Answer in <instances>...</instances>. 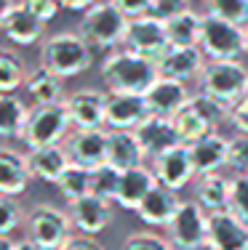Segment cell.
<instances>
[{"mask_svg": "<svg viewBox=\"0 0 248 250\" xmlns=\"http://www.w3.org/2000/svg\"><path fill=\"white\" fill-rule=\"evenodd\" d=\"M160 77L158 72V62L134 53L128 48H115L107 53V59L102 62V80L107 83L110 91L120 93H139L144 96L147 88Z\"/></svg>", "mask_w": 248, "mask_h": 250, "instance_id": "1", "label": "cell"}, {"mask_svg": "<svg viewBox=\"0 0 248 250\" xmlns=\"http://www.w3.org/2000/svg\"><path fill=\"white\" fill-rule=\"evenodd\" d=\"M93 62V48L80 32H56L40 45V67L51 69L62 80L83 75Z\"/></svg>", "mask_w": 248, "mask_h": 250, "instance_id": "2", "label": "cell"}, {"mask_svg": "<svg viewBox=\"0 0 248 250\" xmlns=\"http://www.w3.org/2000/svg\"><path fill=\"white\" fill-rule=\"evenodd\" d=\"M126 27L128 16L112 0H96L91 8L83 11L78 32L93 51H115L117 45H123Z\"/></svg>", "mask_w": 248, "mask_h": 250, "instance_id": "3", "label": "cell"}, {"mask_svg": "<svg viewBox=\"0 0 248 250\" xmlns=\"http://www.w3.org/2000/svg\"><path fill=\"white\" fill-rule=\"evenodd\" d=\"M227 115L229 112L222 104H216L214 99H208L205 93H195L171 120H174V128L179 133L181 144H195L203 136L216 133L219 123L227 120Z\"/></svg>", "mask_w": 248, "mask_h": 250, "instance_id": "4", "label": "cell"}, {"mask_svg": "<svg viewBox=\"0 0 248 250\" xmlns=\"http://www.w3.org/2000/svg\"><path fill=\"white\" fill-rule=\"evenodd\" d=\"M198 45L208 56V62H238L243 53H248L246 27L205 14L203 21H200V43Z\"/></svg>", "mask_w": 248, "mask_h": 250, "instance_id": "5", "label": "cell"}, {"mask_svg": "<svg viewBox=\"0 0 248 250\" xmlns=\"http://www.w3.org/2000/svg\"><path fill=\"white\" fill-rule=\"evenodd\" d=\"M200 93L229 112L248 93V69L240 62H208L200 75Z\"/></svg>", "mask_w": 248, "mask_h": 250, "instance_id": "6", "label": "cell"}, {"mask_svg": "<svg viewBox=\"0 0 248 250\" xmlns=\"http://www.w3.org/2000/svg\"><path fill=\"white\" fill-rule=\"evenodd\" d=\"M72 120L67 115V106L62 104H35L29 106V117L24 125L22 141L29 149L38 146H51V144H62V139L69 133Z\"/></svg>", "mask_w": 248, "mask_h": 250, "instance_id": "7", "label": "cell"}, {"mask_svg": "<svg viewBox=\"0 0 248 250\" xmlns=\"http://www.w3.org/2000/svg\"><path fill=\"white\" fill-rule=\"evenodd\" d=\"M27 237L38 242L43 250H62L64 242L72 237V218L67 210L56 205H35L27 216Z\"/></svg>", "mask_w": 248, "mask_h": 250, "instance_id": "8", "label": "cell"}, {"mask_svg": "<svg viewBox=\"0 0 248 250\" xmlns=\"http://www.w3.org/2000/svg\"><path fill=\"white\" fill-rule=\"evenodd\" d=\"M165 231H168V240L174 248L203 250L205 234H208V210L200 208L195 200H181Z\"/></svg>", "mask_w": 248, "mask_h": 250, "instance_id": "9", "label": "cell"}, {"mask_svg": "<svg viewBox=\"0 0 248 250\" xmlns=\"http://www.w3.org/2000/svg\"><path fill=\"white\" fill-rule=\"evenodd\" d=\"M123 48L141 53V56L158 62V59L171 48L168 35H165V21L155 19V16H150V14L128 19L126 35H123Z\"/></svg>", "mask_w": 248, "mask_h": 250, "instance_id": "10", "label": "cell"}, {"mask_svg": "<svg viewBox=\"0 0 248 250\" xmlns=\"http://www.w3.org/2000/svg\"><path fill=\"white\" fill-rule=\"evenodd\" d=\"M152 173H155L158 184L174 189V192L184 189L192 178H198L192 157H190V146L176 144V146H171V149L160 152L158 157H152Z\"/></svg>", "mask_w": 248, "mask_h": 250, "instance_id": "11", "label": "cell"}, {"mask_svg": "<svg viewBox=\"0 0 248 250\" xmlns=\"http://www.w3.org/2000/svg\"><path fill=\"white\" fill-rule=\"evenodd\" d=\"M67 213L72 218V226L78 234H91L96 237L99 231H104L107 226L112 224V205L115 202L104 200V197H96V194H83V197L67 202Z\"/></svg>", "mask_w": 248, "mask_h": 250, "instance_id": "12", "label": "cell"}, {"mask_svg": "<svg viewBox=\"0 0 248 250\" xmlns=\"http://www.w3.org/2000/svg\"><path fill=\"white\" fill-rule=\"evenodd\" d=\"M205 250H248V224L232 210L208 213Z\"/></svg>", "mask_w": 248, "mask_h": 250, "instance_id": "13", "label": "cell"}, {"mask_svg": "<svg viewBox=\"0 0 248 250\" xmlns=\"http://www.w3.org/2000/svg\"><path fill=\"white\" fill-rule=\"evenodd\" d=\"M205 64H208V56L203 53L200 45H171L158 59V72L163 77H174V80L190 83L195 77L203 75Z\"/></svg>", "mask_w": 248, "mask_h": 250, "instance_id": "14", "label": "cell"}, {"mask_svg": "<svg viewBox=\"0 0 248 250\" xmlns=\"http://www.w3.org/2000/svg\"><path fill=\"white\" fill-rule=\"evenodd\" d=\"M67 115L72 120V128H107L104 115H107V93L96 88H83L72 96L64 99Z\"/></svg>", "mask_w": 248, "mask_h": 250, "instance_id": "15", "label": "cell"}, {"mask_svg": "<svg viewBox=\"0 0 248 250\" xmlns=\"http://www.w3.org/2000/svg\"><path fill=\"white\" fill-rule=\"evenodd\" d=\"M150 115L147 101L139 93H120V91H107V115L104 125L117 130H136Z\"/></svg>", "mask_w": 248, "mask_h": 250, "instance_id": "16", "label": "cell"}, {"mask_svg": "<svg viewBox=\"0 0 248 250\" xmlns=\"http://www.w3.org/2000/svg\"><path fill=\"white\" fill-rule=\"evenodd\" d=\"M147 109L150 115H160V117H174L181 106L190 101V91H187V83L174 80V77H158L144 93Z\"/></svg>", "mask_w": 248, "mask_h": 250, "instance_id": "17", "label": "cell"}, {"mask_svg": "<svg viewBox=\"0 0 248 250\" xmlns=\"http://www.w3.org/2000/svg\"><path fill=\"white\" fill-rule=\"evenodd\" d=\"M67 149L72 163L83 168H96L107 163V128H75Z\"/></svg>", "mask_w": 248, "mask_h": 250, "instance_id": "18", "label": "cell"}, {"mask_svg": "<svg viewBox=\"0 0 248 250\" xmlns=\"http://www.w3.org/2000/svg\"><path fill=\"white\" fill-rule=\"evenodd\" d=\"M179 202H181L179 192L163 187V184H155V187L150 189V194L141 200V205L136 208V216H139L141 224L152 226V229H168Z\"/></svg>", "mask_w": 248, "mask_h": 250, "instance_id": "19", "label": "cell"}, {"mask_svg": "<svg viewBox=\"0 0 248 250\" xmlns=\"http://www.w3.org/2000/svg\"><path fill=\"white\" fill-rule=\"evenodd\" d=\"M27 165L32 170V178H40L45 184H54L64 176V170L72 165L67 144H51V146H38L27 152Z\"/></svg>", "mask_w": 248, "mask_h": 250, "instance_id": "20", "label": "cell"}, {"mask_svg": "<svg viewBox=\"0 0 248 250\" xmlns=\"http://www.w3.org/2000/svg\"><path fill=\"white\" fill-rule=\"evenodd\" d=\"M158 184L152 168L147 165H136V168H126L120 170V184H117V194H115V205L123 210H134L141 205V200L150 194V189Z\"/></svg>", "mask_w": 248, "mask_h": 250, "instance_id": "21", "label": "cell"}, {"mask_svg": "<svg viewBox=\"0 0 248 250\" xmlns=\"http://www.w3.org/2000/svg\"><path fill=\"white\" fill-rule=\"evenodd\" d=\"M144 146H141L136 130H117L107 128V163L115 168L126 170V168H136L144 165Z\"/></svg>", "mask_w": 248, "mask_h": 250, "instance_id": "22", "label": "cell"}, {"mask_svg": "<svg viewBox=\"0 0 248 250\" xmlns=\"http://www.w3.org/2000/svg\"><path fill=\"white\" fill-rule=\"evenodd\" d=\"M187 146H190V157H192V165H195V173H198V176L216 173V170L227 168L229 139H227V136H222L219 130H216V133L203 136L200 141L187 144Z\"/></svg>", "mask_w": 248, "mask_h": 250, "instance_id": "23", "label": "cell"}, {"mask_svg": "<svg viewBox=\"0 0 248 250\" xmlns=\"http://www.w3.org/2000/svg\"><path fill=\"white\" fill-rule=\"evenodd\" d=\"M43 21L38 16H32L22 3H14L11 11L3 16L0 21V32L16 45H35L40 38H43Z\"/></svg>", "mask_w": 248, "mask_h": 250, "instance_id": "24", "label": "cell"}, {"mask_svg": "<svg viewBox=\"0 0 248 250\" xmlns=\"http://www.w3.org/2000/svg\"><path fill=\"white\" fill-rule=\"evenodd\" d=\"M136 136H139L141 146H144L147 157H158L160 152L181 144L179 133L174 128V120L171 117H160V115H147V120L136 125Z\"/></svg>", "mask_w": 248, "mask_h": 250, "instance_id": "25", "label": "cell"}, {"mask_svg": "<svg viewBox=\"0 0 248 250\" xmlns=\"http://www.w3.org/2000/svg\"><path fill=\"white\" fill-rule=\"evenodd\" d=\"M29 178H32V170L27 165V154L0 149V194L19 197L29 187Z\"/></svg>", "mask_w": 248, "mask_h": 250, "instance_id": "26", "label": "cell"}, {"mask_svg": "<svg viewBox=\"0 0 248 250\" xmlns=\"http://www.w3.org/2000/svg\"><path fill=\"white\" fill-rule=\"evenodd\" d=\"M229 189H232V176H224L222 170L198 176V181H195V202L200 208H205L208 213L227 210Z\"/></svg>", "mask_w": 248, "mask_h": 250, "instance_id": "27", "label": "cell"}, {"mask_svg": "<svg viewBox=\"0 0 248 250\" xmlns=\"http://www.w3.org/2000/svg\"><path fill=\"white\" fill-rule=\"evenodd\" d=\"M24 88H27L29 99H32L35 104H62V101L67 99L64 96L62 77L54 75L45 67H35L32 72H27Z\"/></svg>", "mask_w": 248, "mask_h": 250, "instance_id": "28", "label": "cell"}, {"mask_svg": "<svg viewBox=\"0 0 248 250\" xmlns=\"http://www.w3.org/2000/svg\"><path fill=\"white\" fill-rule=\"evenodd\" d=\"M29 106L16 93H0V139H22Z\"/></svg>", "mask_w": 248, "mask_h": 250, "instance_id": "29", "label": "cell"}, {"mask_svg": "<svg viewBox=\"0 0 248 250\" xmlns=\"http://www.w3.org/2000/svg\"><path fill=\"white\" fill-rule=\"evenodd\" d=\"M200 21H203V16H198L192 8L174 16V19H168L165 21L168 43L171 45H198L200 43Z\"/></svg>", "mask_w": 248, "mask_h": 250, "instance_id": "30", "label": "cell"}, {"mask_svg": "<svg viewBox=\"0 0 248 250\" xmlns=\"http://www.w3.org/2000/svg\"><path fill=\"white\" fill-rule=\"evenodd\" d=\"M56 189L67 202L83 197V194H91V168H83V165L72 163L64 176L56 181Z\"/></svg>", "mask_w": 248, "mask_h": 250, "instance_id": "31", "label": "cell"}, {"mask_svg": "<svg viewBox=\"0 0 248 250\" xmlns=\"http://www.w3.org/2000/svg\"><path fill=\"white\" fill-rule=\"evenodd\" d=\"M27 80L22 56H16L14 51L0 48V93H16Z\"/></svg>", "mask_w": 248, "mask_h": 250, "instance_id": "32", "label": "cell"}, {"mask_svg": "<svg viewBox=\"0 0 248 250\" xmlns=\"http://www.w3.org/2000/svg\"><path fill=\"white\" fill-rule=\"evenodd\" d=\"M117 184H120V168H115V165H110V163L91 168V194L115 202Z\"/></svg>", "mask_w": 248, "mask_h": 250, "instance_id": "33", "label": "cell"}, {"mask_svg": "<svg viewBox=\"0 0 248 250\" xmlns=\"http://www.w3.org/2000/svg\"><path fill=\"white\" fill-rule=\"evenodd\" d=\"M205 14L246 27L248 24V0H205Z\"/></svg>", "mask_w": 248, "mask_h": 250, "instance_id": "34", "label": "cell"}, {"mask_svg": "<svg viewBox=\"0 0 248 250\" xmlns=\"http://www.w3.org/2000/svg\"><path fill=\"white\" fill-rule=\"evenodd\" d=\"M227 168L235 176L248 173V133H235L227 149Z\"/></svg>", "mask_w": 248, "mask_h": 250, "instance_id": "35", "label": "cell"}, {"mask_svg": "<svg viewBox=\"0 0 248 250\" xmlns=\"http://www.w3.org/2000/svg\"><path fill=\"white\" fill-rule=\"evenodd\" d=\"M22 221H27L24 208L16 202V197L0 194V234H11L14 229H19Z\"/></svg>", "mask_w": 248, "mask_h": 250, "instance_id": "36", "label": "cell"}, {"mask_svg": "<svg viewBox=\"0 0 248 250\" xmlns=\"http://www.w3.org/2000/svg\"><path fill=\"white\" fill-rule=\"evenodd\" d=\"M171 240L155 234V231H131L123 242V250H171Z\"/></svg>", "mask_w": 248, "mask_h": 250, "instance_id": "37", "label": "cell"}, {"mask_svg": "<svg viewBox=\"0 0 248 250\" xmlns=\"http://www.w3.org/2000/svg\"><path fill=\"white\" fill-rule=\"evenodd\" d=\"M240 221L248 224V176H232V189H229V205Z\"/></svg>", "mask_w": 248, "mask_h": 250, "instance_id": "38", "label": "cell"}, {"mask_svg": "<svg viewBox=\"0 0 248 250\" xmlns=\"http://www.w3.org/2000/svg\"><path fill=\"white\" fill-rule=\"evenodd\" d=\"M184 11H190V0H152L150 3V16L160 21H168Z\"/></svg>", "mask_w": 248, "mask_h": 250, "instance_id": "39", "label": "cell"}, {"mask_svg": "<svg viewBox=\"0 0 248 250\" xmlns=\"http://www.w3.org/2000/svg\"><path fill=\"white\" fill-rule=\"evenodd\" d=\"M22 5H24L32 16H38L43 24H48L59 11H62V3H59V0H22Z\"/></svg>", "mask_w": 248, "mask_h": 250, "instance_id": "40", "label": "cell"}, {"mask_svg": "<svg viewBox=\"0 0 248 250\" xmlns=\"http://www.w3.org/2000/svg\"><path fill=\"white\" fill-rule=\"evenodd\" d=\"M227 120L238 128V133H248V93L232 106V109H229Z\"/></svg>", "mask_w": 248, "mask_h": 250, "instance_id": "41", "label": "cell"}, {"mask_svg": "<svg viewBox=\"0 0 248 250\" xmlns=\"http://www.w3.org/2000/svg\"><path fill=\"white\" fill-rule=\"evenodd\" d=\"M112 3H115L117 8L128 16V19H134V16L150 14V3H152V0H112Z\"/></svg>", "mask_w": 248, "mask_h": 250, "instance_id": "42", "label": "cell"}, {"mask_svg": "<svg viewBox=\"0 0 248 250\" xmlns=\"http://www.w3.org/2000/svg\"><path fill=\"white\" fill-rule=\"evenodd\" d=\"M62 250H104V248H102V242L91 234H72L64 242Z\"/></svg>", "mask_w": 248, "mask_h": 250, "instance_id": "43", "label": "cell"}, {"mask_svg": "<svg viewBox=\"0 0 248 250\" xmlns=\"http://www.w3.org/2000/svg\"><path fill=\"white\" fill-rule=\"evenodd\" d=\"M62 3V8H67V11H86V8H91L96 0H59Z\"/></svg>", "mask_w": 248, "mask_h": 250, "instance_id": "44", "label": "cell"}, {"mask_svg": "<svg viewBox=\"0 0 248 250\" xmlns=\"http://www.w3.org/2000/svg\"><path fill=\"white\" fill-rule=\"evenodd\" d=\"M14 250H43V248H40L38 242H32V240H29V237H24V240H16Z\"/></svg>", "mask_w": 248, "mask_h": 250, "instance_id": "45", "label": "cell"}, {"mask_svg": "<svg viewBox=\"0 0 248 250\" xmlns=\"http://www.w3.org/2000/svg\"><path fill=\"white\" fill-rule=\"evenodd\" d=\"M16 242L11 240V234H0V250H14Z\"/></svg>", "mask_w": 248, "mask_h": 250, "instance_id": "46", "label": "cell"}, {"mask_svg": "<svg viewBox=\"0 0 248 250\" xmlns=\"http://www.w3.org/2000/svg\"><path fill=\"white\" fill-rule=\"evenodd\" d=\"M11 5H14V0H0V21H3V16L11 11Z\"/></svg>", "mask_w": 248, "mask_h": 250, "instance_id": "47", "label": "cell"}, {"mask_svg": "<svg viewBox=\"0 0 248 250\" xmlns=\"http://www.w3.org/2000/svg\"><path fill=\"white\" fill-rule=\"evenodd\" d=\"M246 45H248V24H246Z\"/></svg>", "mask_w": 248, "mask_h": 250, "instance_id": "48", "label": "cell"}, {"mask_svg": "<svg viewBox=\"0 0 248 250\" xmlns=\"http://www.w3.org/2000/svg\"><path fill=\"white\" fill-rule=\"evenodd\" d=\"M171 250H181V248H171Z\"/></svg>", "mask_w": 248, "mask_h": 250, "instance_id": "49", "label": "cell"}, {"mask_svg": "<svg viewBox=\"0 0 248 250\" xmlns=\"http://www.w3.org/2000/svg\"><path fill=\"white\" fill-rule=\"evenodd\" d=\"M246 176H248V173H246Z\"/></svg>", "mask_w": 248, "mask_h": 250, "instance_id": "50", "label": "cell"}]
</instances>
